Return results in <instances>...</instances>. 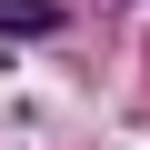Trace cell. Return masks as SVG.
<instances>
[{
    "instance_id": "1",
    "label": "cell",
    "mask_w": 150,
    "mask_h": 150,
    "mask_svg": "<svg viewBox=\"0 0 150 150\" xmlns=\"http://www.w3.org/2000/svg\"><path fill=\"white\" fill-rule=\"evenodd\" d=\"M0 30H60V0H0Z\"/></svg>"
}]
</instances>
